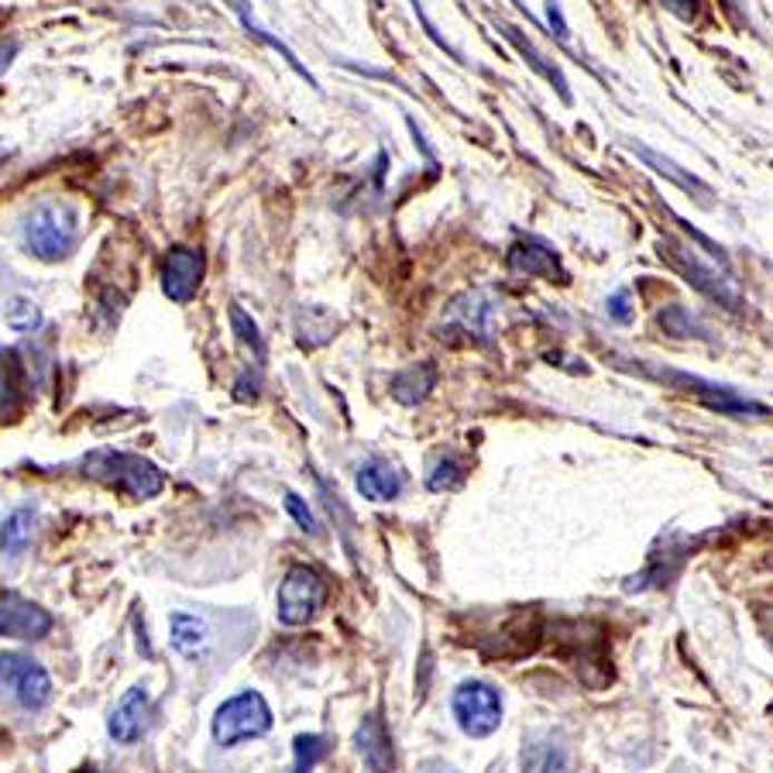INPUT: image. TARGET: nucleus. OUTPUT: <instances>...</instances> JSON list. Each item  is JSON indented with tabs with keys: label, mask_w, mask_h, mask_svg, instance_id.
I'll list each match as a JSON object with an SVG mask.
<instances>
[{
	"label": "nucleus",
	"mask_w": 773,
	"mask_h": 773,
	"mask_svg": "<svg viewBox=\"0 0 773 773\" xmlns=\"http://www.w3.org/2000/svg\"><path fill=\"white\" fill-rule=\"evenodd\" d=\"M608 316H613V320H619V323H629V320H633V310H629V293H626V290H619L613 300H608Z\"/></svg>",
	"instance_id": "nucleus-30"
},
{
	"label": "nucleus",
	"mask_w": 773,
	"mask_h": 773,
	"mask_svg": "<svg viewBox=\"0 0 773 773\" xmlns=\"http://www.w3.org/2000/svg\"><path fill=\"white\" fill-rule=\"evenodd\" d=\"M293 753H296L293 773H313L316 763L331 753V746H327V740H323V736H313V732H306V736L293 740Z\"/></svg>",
	"instance_id": "nucleus-26"
},
{
	"label": "nucleus",
	"mask_w": 773,
	"mask_h": 773,
	"mask_svg": "<svg viewBox=\"0 0 773 773\" xmlns=\"http://www.w3.org/2000/svg\"><path fill=\"white\" fill-rule=\"evenodd\" d=\"M667 255L674 258V265L687 275V282L695 290H702L705 296H712L725 310H743V296L736 290V282H732L725 262H712L708 265V262L698 258L695 248H687V244H674V241H667Z\"/></svg>",
	"instance_id": "nucleus-6"
},
{
	"label": "nucleus",
	"mask_w": 773,
	"mask_h": 773,
	"mask_svg": "<svg viewBox=\"0 0 773 773\" xmlns=\"http://www.w3.org/2000/svg\"><path fill=\"white\" fill-rule=\"evenodd\" d=\"M327 595H331L327 578L310 564H296V567H290L286 578H282V585H278L275 616L286 626H303L320 613L323 605H327Z\"/></svg>",
	"instance_id": "nucleus-3"
},
{
	"label": "nucleus",
	"mask_w": 773,
	"mask_h": 773,
	"mask_svg": "<svg viewBox=\"0 0 773 773\" xmlns=\"http://www.w3.org/2000/svg\"><path fill=\"white\" fill-rule=\"evenodd\" d=\"M433 389H437V364L430 361L417 364V369H405L392 379V395L402 405H420Z\"/></svg>",
	"instance_id": "nucleus-17"
},
{
	"label": "nucleus",
	"mask_w": 773,
	"mask_h": 773,
	"mask_svg": "<svg viewBox=\"0 0 773 773\" xmlns=\"http://www.w3.org/2000/svg\"><path fill=\"white\" fill-rule=\"evenodd\" d=\"M509 272L530 275V278H557V282L567 278L557 252L540 237H522V241L512 244V248H509Z\"/></svg>",
	"instance_id": "nucleus-11"
},
{
	"label": "nucleus",
	"mask_w": 773,
	"mask_h": 773,
	"mask_svg": "<svg viewBox=\"0 0 773 773\" xmlns=\"http://www.w3.org/2000/svg\"><path fill=\"white\" fill-rule=\"evenodd\" d=\"M358 492L369 502H392L402 492V478L392 464L372 461L358 471Z\"/></svg>",
	"instance_id": "nucleus-16"
},
{
	"label": "nucleus",
	"mask_w": 773,
	"mask_h": 773,
	"mask_svg": "<svg viewBox=\"0 0 773 773\" xmlns=\"http://www.w3.org/2000/svg\"><path fill=\"white\" fill-rule=\"evenodd\" d=\"M522 770L526 773H571L564 750L557 746H534L530 756H522Z\"/></svg>",
	"instance_id": "nucleus-27"
},
{
	"label": "nucleus",
	"mask_w": 773,
	"mask_h": 773,
	"mask_svg": "<svg viewBox=\"0 0 773 773\" xmlns=\"http://www.w3.org/2000/svg\"><path fill=\"white\" fill-rule=\"evenodd\" d=\"M499 28H502V35L509 38V42H512V46L519 49V56H522L526 62H530V66H534V69H537V72H540L544 79H550V84L557 87V94H560L564 100H571V90H567V79H564V72H560V69H557L554 62H547V59H544V56H540V52L534 49V42H530V38H522V35H519V31H516L512 25H499Z\"/></svg>",
	"instance_id": "nucleus-20"
},
{
	"label": "nucleus",
	"mask_w": 773,
	"mask_h": 773,
	"mask_svg": "<svg viewBox=\"0 0 773 773\" xmlns=\"http://www.w3.org/2000/svg\"><path fill=\"white\" fill-rule=\"evenodd\" d=\"M234 8H237V14H241L244 28H248V31H252L255 38H262V42H265L268 49H275V52H278L282 59H286V62H290V69H296V72H300V76L306 79V84H310V87L316 90V76H313V72H310V69H306V66H303V62L296 59V52H293V49H286V46H282V42H278V38H272V35H268L265 28H258V25L252 21L248 8H244V0H234Z\"/></svg>",
	"instance_id": "nucleus-21"
},
{
	"label": "nucleus",
	"mask_w": 773,
	"mask_h": 773,
	"mask_svg": "<svg viewBox=\"0 0 773 773\" xmlns=\"http://www.w3.org/2000/svg\"><path fill=\"white\" fill-rule=\"evenodd\" d=\"M203 272H207V258H203L199 248H173L162 262V293H166L173 303H189L199 293Z\"/></svg>",
	"instance_id": "nucleus-9"
},
{
	"label": "nucleus",
	"mask_w": 773,
	"mask_h": 773,
	"mask_svg": "<svg viewBox=\"0 0 773 773\" xmlns=\"http://www.w3.org/2000/svg\"><path fill=\"white\" fill-rule=\"evenodd\" d=\"M272 728V708L258 691H241L227 698L214 715V740L217 746H237L244 740H258Z\"/></svg>",
	"instance_id": "nucleus-4"
},
{
	"label": "nucleus",
	"mask_w": 773,
	"mask_h": 773,
	"mask_svg": "<svg viewBox=\"0 0 773 773\" xmlns=\"http://www.w3.org/2000/svg\"><path fill=\"white\" fill-rule=\"evenodd\" d=\"M664 4L677 14V18H691L698 11V0H664Z\"/></svg>",
	"instance_id": "nucleus-32"
},
{
	"label": "nucleus",
	"mask_w": 773,
	"mask_h": 773,
	"mask_svg": "<svg viewBox=\"0 0 773 773\" xmlns=\"http://www.w3.org/2000/svg\"><path fill=\"white\" fill-rule=\"evenodd\" d=\"M496 310L499 306L488 293H468V296L454 300L447 320H451L454 327H461L468 337L488 344V341H492V331H496Z\"/></svg>",
	"instance_id": "nucleus-12"
},
{
	"label": "nucleus",
	"mask_w": 773,
	"mask_h": 773,
	"mask_svg": "<svg viewBox=\"0 0 773 773\" xmlns=\"http://www.w3.org/2000/svg\"><path fill=\"white\" fill-rule=\"evenodd\" d=\"M464 481V464L454 458V454H443L433 461L430 474H427V488L430 492H451V488H458Z\"/></svg>",
	"instance_id": "nucleus-25"
},
{
	"label": "nucleus",
	"mask_w": 773,
	"mask_h": 773,
	"mask_svg": "<svg viewBox=\"0 0 773 773\" xmlns=\"http://www.w3.org/2000/svg\"><path fill=\"white\" fill-rule=\"evenodd\" d=\"M358 753L364 760L369 773H395V756H392V740L382 715H364L358 732H354Z\"/></svg>",
	"instance_id": "nucleus-13"
},
{
	"label": "nucleus",
	"mask_w": 773,
	"mask_h": 773,
	"mask_svg": "<svg viewBox=\"0 0 773 773\" xmlns=\"http://www.w3.org/2000/svg\"><path fill=\"white\" fill-rule=\"evenodd\" d=\"M56 619L42 605L21 598L18 591H0V636L11 639H46Z\"/></svg>",
	"instance_id": "nucleus-8"
},
{
	"label": "nucleus",
	"mask_w": 773,
	"mask_h": 773,
	"mask_svg": "<svg viewBox=\"0 0 773 773\" xmlns=\"http://www.w3.org/2000/svg\"><path fill=\"white\" fill-rule=\"evenodd\" d=\"M21 410H25V395H21L18 361L14 354L0 351V423H14Z\"/></svg>",
	"instance_id": "nucleus-18"
},
{
	"label": "nucleus",
	"mask_w": 773,
	"mask_h": 773,
	"mask_svg": "<svg viewBox=\"0 0 773 773\" xmlns=\"http://www.w3.org/2000/svg\"><path fill=\"white\" fill-rule=\"evenodd\" d=\"M18 56V42H8V46H0V72H4L11 66V59Z\"/></svg>",
	"instance_id": "nucleus-33"
},
{
	"label": "nucleus",
	"mask_w": 773,
	"mask_h": 773,
	"mask_svg": "<svg viewBox=\"0 0 773 773\" xmlns=\"http://www.w3.org/2000/svg\"><path fill=\"white\" fill-rule=\"evenodd\" d=\"M0 681L11 684L18 705L28 712H42L52 702L49 671L25 654H0Z\"/></svg>",
	"instance_id": "nucleus-7"
},
{
	"label": "nucleus",
	"mask_w": 773,
	"mask_h": 773,
	"mask_svg": "<svg viewBox=\"0 0 773 773\" xmlns=\"http://www.w3.org/2000/svg\"><path fill=\"white\" fill-rule=\"evenodd\" d=\"M547 21H550V28H554L557 38H567V21H564V14H560V8L554 4V0L547 4Z\"/></svg>",
	"instance_id": "nucleus-31"
},
{
	"label": "nucleus",
	"mask_w": 773,
	"mask_h": 773,
	"mask_svg": "<svg viewBox=\"0 0 773 773\" xmlns=\"http://www.w3.org/2000/svg\"><path fill=\"white\" fill-rule=\"evenodd\" d=\"M286 512L300 522V530L303 534H310V537H320V522L313 519V512H310V506L296 496V492H286Z\"/></svg>",
	"instance_id": "nucleus-29"
},
{
	"label": "nucleus",
	"mask_w": 773,
	"mask_h": 773,
	"mask_svg": "<svg viewBox=\"0 0 773 773\" xmlns=\"http://www.w3.org/2000/svg\"><path fill=\"white\" fill-rule=\"evenodd\" d=\"M79 241V217L69 203L46 199L25 217V252L38 262H62Z\"/></svg>",
	"instance_id": "nucleus-2"
},
{
	"label": "nucleus",
	"mask_w": 773,
	"mask_h": 773,
	"mask_svg": "<svg viewBox=\"0 0 773 773\" xmlns=\"http://www.w3.org/2000/svg\"><path fill=\"white\" fill-rule=\"evenodd\" d=\"M151 725V695L145 687H131L120 695V702L114 705L110 718H107V732L114 736V743L131 746L138 743Z\"/></svg>",
	"instance_id": "nucleus-10"
},
{
	"label": "nucleus",
	"mask_w": 773,
	"mask_h": 773,
	"mask_svg": "<svg viewBox=\"0 0 773 773\" xmlns=\"http://www.w3.org/2000/svg\"><path fill=\"white\" fill-rule=\"evenodd\" d=\"M684 385H695V395L708 405L712 413H718V417H770V410L763 402H753V399H746V395H740V392H732V389H725V385H708V382H702V379H681Z\"/></svg>",
	"instance_id": "nucleus-14"
},
{
	"label": "nucleus",
	"mask_w": 773,
	"mask_h": 773,
	"mask_svg": "<svg viewBox=\"0 0 773 773\" xmlns=\"http://www.w3.org/2000/svg\"><path fill=\"white\" fill-rule=\"evenodd\" d=\"M636 155H639L643 162H649V166H654V169H657L661 176L674 179V183H677L681 189H687V193H698V196H702V199L708 203L712 189H708L705 183H698L695 176H684V173H681V169L674 166V162H671V158H664V155H657V151H649V148H643V145L636 148Z\"/></svg>",
	"instance_id": "nucleus-22"
},
{
	"label": "nucleus",
	"mask_w": 773,
	"mask_h": 773,
	"mask_svg": "<svg viewBox=\"0 0 773 773\" xmlns=\"http://www.w3.org/2000/svg\"><path fill=\"white\" fill-rule=\"evenodd\" d=\"M35 509H14L4 522H0V554L21 557L35 537Z\"/></svg>",
	"instance_id": "nucleus-19"
},
{
	"label": "nucleus",
	"mask_w": 773,
	"mask_h": 773,
	"mask_svg": "<svg viewBox=\"0 0 773 773\" xmlns=\"http://www.w3.org/2000/svg\"><path fill=\"white\" fill-rule=\"evenodd\" d=\"M451 712H454L464 736L485 740L502 725V695L485 681H464L454 691Z\"/></svg>",
	"instance_id": "nucleus-5"
},
{
	"label": "nucleus",
	"mask_w": 773,
	"mask_h": 773,
	"mask_svg": "<svg viewBox=\"0 0 773 773\" xmlns=\"http://www.w3.org/2000/svg\"><path fill=\"white\" fill-rule=\"evenodd\" d=\"M657 323L661 327L667 331V334H674V337H705V327L702 323L691 316L684 306H671V310H664L661 316H657Z\"/></svg>",
	"instance_id": "nucleus-28"
},
{
	"label": "nucleus",
	"mask_w": 773,
	"mask_h": 773,
	"mask_svg": "<svg viewBox=\"0 0 773 773\" xmlns=\"http://www.w3.org/2000/svg\"><path fill=\"white\" fill-rule=\"evenodd\" d=\"M84 474L114 488V492L128 499H155L166 488V474H162L151 461L128 454V451H90L84 458Z\"/></svg>",
	"instance_id": "nucleus-1"
},
{
	"label": "nucleus",
	"mask_w": 773,
	"mask_h": 773,
	"mask_svg": "<svg viewBox=\"0 0 773 773\" xmlns=\"http://www.w3.org/2000/svg\"><path fill=\"white\" fill-rule=\"evenodd\" d=\"M231 331L237 334V341L255 354V364H265V337L258 331V323L244 313L241 306H231Z\"/></svg>",
	"instance_id": "nucleus-24"
},
{
	"label": "nucleus",
	"mask_w": 773,
	"mask_h": 773,
	"mask_svg": "<svg viewBox=\"0 0 773 773\" xmlns=\"http://www.w3.org/2000/svg\"><path fill=\"white\" fill-rule=\"evenodd\" d=\"M169 643L179 657L199 661L211 646V626L193 613H173L169 616Z\"/></svg>",
	"instance_id": "nucleus-15"
},
{
	"label": "nucleus",
	"mask_w": 773,
	"mask_h": 773,
	"mask_svg": "<svg viewBox=\"0 0 773 773\" xmlns=\"http://www.w3.org/2000/svg\"><path fill=\"white\" fill-rule=\"evenodd\" d=\"M4 323H8V331H14V334H31V331L42 327V306H38L35 300H28V296H14L4 306Z\"/></svg>",
	"instance_id": "nucleus-23"
}]
</instances>
